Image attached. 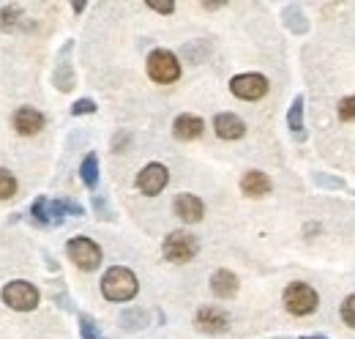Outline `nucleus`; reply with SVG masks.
<instances>
[{
  "label": "nucleus",
  "mask_w": 355,
  "mask_h": 339,
  "mask_svg": "<svg viewBox=\"0 0 355 339\" xmlns=\"http://www.w3.org/2000/svg\"><path fill=\"white\" fill-rule=\"evenodd\" d=\"M139 290V282L129 268L123 265H112L104 276H101V293L107 301H115V304H123V301H132Z\"/></svg>",
  "instance_id": "1"
},
{
  "label": "nucleus",
  "mask_w": 355,
  "mask_h": 339,
  "mask_svg": "<svg viewBox=\"0 0 355 339\" xmlns=\"http://www.w3.org/2000/svg\"><path fill=\"white\" fill-rule=\"evenodd\" d=\"M3 304L8 306V309H14V312H31V309H36L39 306V290L31 285V282H25V279H14V282H8L6 288H3Z\"/></svg>",
  "instance_id": "2"
},
{
  "label": "nucleus",
  "mask_w": 355,
  "mask_h": 339,
  "mask_svg": "<svg viewBox=\"0 0 355 339\" xmlns=\"http://www.w3.org/2000/svg\"><path fill=\"white\" fill-rule=\"evenodd\" d=\"M148 77L159 85H170L180 77V63L170 49H153L148 55Z\"/></svg>",
  "instance_id": "3"
},
{
  "label": "nucleus",
  "mask_w": 355,
  "mask_h": 339,
  "mask_svg": "<svg viewBox=\"0 0 355 339\" xmlns=\"http://www.w3.org/2000/svg\"><path fill=\"white\" fill-rule=\"evenodd\" d=\"M66 254H69V260H71L77 268H83V271H96V268L101 265V249H98L96 241H90L88 235L71 238V241L66 244Z\"/></svg>",
  "instance_id": "4"
},
{
  "label": "nucleus",
  "mask_w": 355,
  "mask_h": 339,
  "mask_svg": "<svg viewBox=\"0 0 355 339\" xmlns=\"http://www.w3.org/2000/svg\"><path fill=\"white\" fill-rule=\"evenodd\" d=\"M317 304H320V298L314 293V288H309L306 282L287 285V290H284V306H287L290 315H298V317L311 315L317 309Z\"/></svg>",
  "instance_id": "5"
},
{
  "label": "nucleus",
  "mask_w": 355,
  "mask_h": 339,
  "mask_svg": "<svg viewBox=\"0 0 355 339\" xmlns=\"http://www.w3.org/2000/svg\"><path fill=\"white\" fill-rule=\"evenodd\" d=\"M162 252L170 263H189V260H194V254L200 252V244H197V238L191 233L175 230V233H170L164 238Z\"/></svg>",
  "instance_id": "6"
},
{
  "label": "nucleus",
  "mask_w": 355,
  "mask_h": 339,
  "mask_svg": "<svg viewBox=\"0 0 355 339\" xmlns=\"http://www.w3.org/2000/svg\"><path fill=\"white\" fill-rule=\"evenodd\" d=\"M230 90L243 101H257L268 93V80L263 74H238L230 80Z\"/></svg>",
  "instance_id": "7"
},
{
  "label": "nucleus",
  "mask_w": 355,
  "mask_h": 339,
  "mask_svg": "<svg viewBox=\"0 0 355 339\" xmlns=\"http://www.w3.org/2000/svg\"><path fill=\"white\" fill-rule=\"evenodd\" d=\"M167 181H170L167 167L159 165V162H150V165H145V167L139 170V175H137V189H139L142 195H148V197H156V195L167 186Z\"/></svg>",
  "instance_id": "8"
},
{
  "label": "nucleus",
  "mask_w": 355,
  "mask_h": 339,
  "mask_svg": "<svg viewBox=\"0 0 355 339\" xmlns=\"http://www.w3.org/2000/svg\"><path fill=\"white\" fill-rule=\"evenodd\" d=\"M194 326L202 334H224L230 329V315L222 306H200L194 315Z\"/></svg>",
  "instance_id": "9"
},
{
  "label": "nucleus",
  "mask_w": 355,
  "mask_h": 339,
  "mask_svg": "<svg viewBox=\"0 0 355 339\" xmlns=\"http://www.w3.org/2000/svg\"><path fill=\"white\" fill-rule=\"evenodd\" d=\"M31 216L33 222L39 224H52V227H60L63 219H66V206L63 200H46V197H39L31 208Z\"/></svg>",
  "instance_id": "10"
},
{
  "label": "nucleus",
  "mask_w": 355,
  "mask_h": 339,
  "mask_svg": "<svg viewBox=\"0 0 355 339\" xmlns=\"http://www.w3.org/2000/svg\"><path fill=\"white\" fill-rule=\"evenodd\" d=\"M11 124L17 129V134L33 137V134H39V131L44 129V115H42L39 110H33V107H19V110L14 113V118H11Z\"/></svg>",
  "instance_id": "11"
},
{
  "label": "nucleus",
  "mask_w": 355,
  "mask_h": 339,
  "mask_svg": "<svg viewBox=\"0 0 355 339\" xmlns=\"http://www.w3.org/2000/svg\"><path fill=\"white\" fill-rule=\"evenodd\" d=\"M270 189H273L270 178H268L266 172H260V170H249L241 178V192L246 197H266V195H270Z\"/></svg>",
  "instance_id": "12"
},
{
  "label": "nucleus",
  "mask_w": 355,
  "mask_h": 339,
  "mask_svg": "<svg viewBox=\"0 0 355 339\" xmlns=\"http://www.w3.org/2000/svg\"><path fill=\"white\" fill-rule=\"evenodd\" d=\"M173 208H175L178 219H183V222H189V224L200 222L202 213H205V206H202V200H200L197 195H178Z\"/></svg>",
  "instance_id": "13"
},
{
  "label": "nucleus",
  "mask_w": 355,
  "mask_h": 339,
  "mask_svg": "<svg viewBox=\"0 0 355 339\" xmlns=\"http://www.w3.org/2000/svg\"><path fill=\"white\" fill-rule=\"evenodd\" d=\"M214 129H216V134L222 140H241L246 134V124L232 113H219L214 118Z\"/></svg>",
  "instance_id": "14"
},
{
  "label": "nucleus",
  "mask_w": 355,
  "mask_h": 339,
  "mask_svg": "<svg viewBox=\"0 0 355 339\" xmlns=\"http://www.w3.org/2000/svg\"><path fill=\"white\" fill-rule=\"evenodd\" d=\"M202 118H197V115H189V113H183V115H178L175 124H173V134H175L178 140H183V142H189V140H197L200 134H202Z\"/></svg>",
  "instance_id": "15"
},
{
  "label": "nucleus",
  "mask_w": 355,
  "mask_h": 339,
  "mask_svg": "<svg viewBox=\"0 0 355 339\" xmlns=\"http://www.w3.org/2000/svg\"><path fill=\"white\" fill-rule=\"evenodd\" d=\"M211 290H214V296L216 298H232L238 293V276L232 274V271H216L214 276H211Z\"/></svg>",
  "instance_id": "16"
},
{
  "label": "nucleus",
  "mask_w": 355,
  "mask_h": 339,
  "mask_svg": "<svg viewBox=\"0 0 355 339\" xmlns=\"http://www.w3.org/2000/svg\"><path fill=\"white\" fill-rule=\"evenodd\" d=\"M80 178H83V183H85L88 189H96V183H98V156H96V154H88V156L83 159V165H80Z\"/></svg>",
  "instance_id": "17"
},
{
  "label": "nucleus",
  "mask_w": 355,
  "mask_h": 339,
  "mask_svg": "<svg viewBox=\"0 0 355 339\" xmlns=\"http://www.w3.org/2000/svg\"><path fill=\"white\" fill-rule=\"evenodd\" d=\"M284 25L293 33H306L309 31V22H306V17H304V11L298 6H287L284 8Z\"/></svg>",
  "instance_id": "18"
},
{
  "label": "nucleus",
  "mask_w": 355,
  "mask_h": 339,
  "mask_svg": "<svg viewBox=\"0 0 355 339\" xmlns=\"http://www.w3.org/2000/svg\"><path fill=\"white\" fill-rule=\"evenodd\" d=\"M287 126L295 131V137L301 140L304 137V96H295L293 99V107H290V113H287Z\"/></svg>",
  "instance_id": "19"
},
{
  "label": "nucleus",
  "mask_w": 355,
  "mask_h": 339,
  "mask_svg": "<svg viewBox=\"0 0 355 339\" xmlns=\"http://www.w3.org/2000/svg\"><path fill=\"white\" fill-rule=\"evenodd\" d=\"M52 80H55V85H58V90L69 93V90L74 88V69H71V63L60 60L58 69H55V74H52Z\"/></svg>",
  "instance_id": "20"
},
{
  "label": "nucleus",
  "mask_w": 355,
  "mask_h": 339,
  "mask_svg": "<svg viewBox=\"0 0 355 339\" xmlns=\"http://www.w3.org/2000/svg\"><path fill=\"white\" fill-rule=\"evenodd\" d=\"M121 326H123L126 331H137V329H145V326H148V317H145L142 309H126V312L121 315Z\"/></svg>",
  "instance_id": "21"
},
{
  "label": "nucleus",
  "mask_w": 355,
  "mask_h": 339,
  "mask_svg": "<svg viewBox=\"0 0 355 339\" xmlns=\"http://www.w3.org/2000/svg\"><path fill=\"white\" fill-rule=\"evenodd\" d=\"M22 19V8L19 6H3L0 8V28L3 31H14Z\"/></svg>",
  "instance_id": "22"
},
{
  "label": "nucleus",
  "mask_w": 355,
  "mask_h": 339,
  "mask_svg": "<svg viewBox=\"0 0 355 339\" xmlns=\"http://www.w3.org/2000/svg\"><path fill=\"white\" fill-rule=\"evenodd\" d=\"M17 195V178L6 167H0V200H8Z\"/></svg>",
  "instance_id": "23"
},
{
  "label": "nucleus",
  "mask_w": 355,
  "mask_h": 339,
  "mask_svg": "<svg viewBox=\"0 0 355 339\" xmlns=\"http://www.w3.org/2000/svg\"><path fill=\"white\" fill-rule=\"evenodd\" d=\"M80 334H83V339H107L90 315H80Z\"/></svg>",
  "instance_id": "24"
},
{
  "label": "nucleus",
  "mask_w": 355,
  "mask_h": 339,
  "mask_svg": "<svg viewBox=\"0 0 355 339\" xmlns=\"http://www.w3.org/2000/svg\"><path fill=\"white\" fill-rule=\"evenodd\" d=\"M93 113H96V101H93V99H80V101L71 104V115H74V118H80V115H93Z\"/></svg>",
  "instance_id": "25"
},
{
  "label": "nucleus",
  "mask_w": 355,
  "mask_h": 339,
  "mask_svg": "<svg viewBox=\"0 0 355 339\" xmlns=\"http://www.w3.org/2000/svg\"><path fill=\"white\" fill-rule=\"evenodd\" d=\"M342 320H345L350 329H355V293L345 298V304H342Z\"/></svg>",
  "instance_id": "26"
},
{
  "label": "nucleus",
  "mask_w": 355,
  "mask_h": 339,
  "mask_svg": "<svg viewBox=\"0 0 355 339\" xmlns=\"http://www.w3.org/2000/svg\"><path fill=\"white\" fill-rule=\"evenodd\" d=\"M339 118L342 121H355V96H347L339 101Z\"/></svg>",
  "instance_id": "27"
},
{
  "label": "nucleus",
  "mask_w": 355,
  "mask_h": 339,
  "mask_svg": "<svg viewBox=\"0 0 355 339\" xmlns=\"http://www.w3.org/2000/svg\"><path fill=\"white\" fill-rule=\"evenodd\" d=\"M148 8H153V11H159V14H173V11H175V3H173V0H164V3L150 0V3H148Z\"/></svg>",
  "instance_id": "28"
},
{
  "label": "nucleus",
  "mask_w": 355,
  "mask_h": 339,
  "mask_svg": "<svg viewBox=\"0 0 355 339\" xmlns=\"http://www.w3.org/2000/svg\"><path fill=\"white\" fill-rule=\"evenodd\" d=\"M314 183H317V186H331V189H339V186H342V181L328 178V175H322V172H314Z\"/></svg>",
  "instance_id": "29"
},
{
  "label": "nucleus",
  "mask_w": 355,
  "mask_h": 339,
  "mask_svg": "<svg viewBox=\"0 0 355 339\" xmlns=\"http://www.w3.org/2000/svg\"><path fill=\"white\" fill-rule=\"evenodd\" d=\"M93 208L101 213V219H112V213H110V208H107V200H104V197L93 195Z\"/></svg>",
  "instance_id": "30"
},
{
  "label": "nucleus",
  "mask_w": 355,
  "mask_h": 339,
  "mask_svg": "<svg viewBox=\"0 0 355 339\" xmlns=\"http://www.w3.org/2000/svg\"><path fill=\"white\" fill-rule=\"evenodd\" d=\"M63 206H66V213H71V216H83L85 213V208L80 203H74V200H63Z\"/></svg>",
  "instance_id": "31"
},
{
  "label": "nucleus",
  "mask_w": 355,
  "mask_h": 339,
  "mask_svg": "<svg viewBox=\"0 0 355 339\" xmlns=\"http://www.w3.org/2000/svg\"><path fill=\"white\" fill-rule=\"evenodd\" d=\"M202 8H208V11H214V8H222V3H202Z\"/></svg>",
  "instance_id": "32"
},
{
  "label": "nucleus",
  "mask_w": 355,
  "mask_h": 339,
  "mask_svg": "<svg viewBox=\"0 0 355 339\" xmlns=\"http://www.w3.org/2000/svg\"><path fill=\"white\" fill-rule=\"evenodd\" d=\"M301 339H328V337H322V334H314V337H301Z\"/></svg>",
  "instance_id": "33"
}]
</instances>
